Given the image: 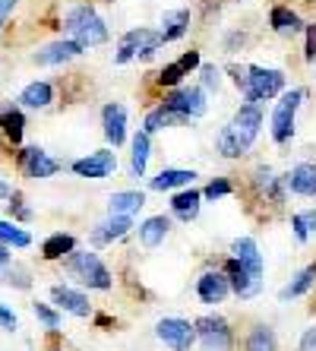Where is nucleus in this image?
Instances as JSON below:
<instances>
[{"label": "nucleus", "instance_id": "nucleus-1", "mask_svg": "<svg viewBox=\"0 0 316 351\" xmlns=\"http://www.w3.org/2000/svg\"><path fill=\"white\" fill-rule=\"evenodd\" d=\"M64 29H66V35H73V41H80L82 48L86 45H101L108 38L105 23L95 16L92 7H73L64 16Z\"/></svg>", "mask_w": 316, "mask_h": 351}, {"label": "nucleus", "instance_id": "nucleus-2", "mask_svg": "<svg viewBox=\"0 0 316 351\" xmlns=\"http://www.w3.org/2000/svg\"><path fill=\"white\" fill-rule=\"evenodd\" d=\"M237 86H243L250 101H263V98H272L282 92L284 76L282 70H266V66H250L247 76H237Z\"/></svg>", "mask_w": 316, "mask_h": 351}, {"label": "nucleus", "instance_id": "nucleus-3", "mask_svg": "<svg viewBox=\"0 0 316 351\" xmlns=\"http://www.w3.org/2000/svg\"><path fill=\"white\" fill-rule=\"evenodd\" d=\"M66 266H70L73 276H80L82 285L98 288V291H108V288H111V272L105 269V263L98 260L95 254H70Z\"/></svg>", "mask_w": 316, "mask_h": 351}, {"label": "nucleus", "instance_id": "nucleus-4", "mask_svg": "<svg viewBox=\"0 0 316 351\" xmlns=\"http://www.w3.org/2000/svg\"><path fill=\"white\" fill-rule=\"evenodd\" d=\"M162 45V35L149 32V29H133V32H127L121 38V45H117V54H114V60L117 64H127L130 58H136V54H143V58H149L155 48Z\"/></svg>", "mask_w": 316, "mask_h": 351}, {"label": "nucleus", "instance_id": "nucleus-5", "mask_svg": "<svg viewBox=\"0 0 316 351\" xmlns=\"http://www.w3.org/2000/svg\"><path fill=\"white\" fill-rule=\"evenodd\" d=\"M158 339L168 345L171 351H190L196 342V326H190L186 319H178V317H168L155 326Z\"/></svg>", "mask_w": 316, "mask_h": 351}, {"label": "nucleus", "instance_id": "nucleus-6", "mask_svg": "<svg viewBox=\"0 0 316 351\" xmlns=\"http://www.w3.org/2000/svg\"><path fill=\"white\" fill-rule=\"evenodd\" d=\"M304 101V89H294L276 105V114H272V136L276 143H284L294 130V114H297V105Z\"/></svg>", "mask_w": 316, "mask_h": 351}, {"label": "nucleus", "instance_id": "nucleus-7", "mask_svg": "<svg viewBox=\"0 0 316 351\" xmlns=\"http://www.w3.org/2000/svg\"><path fill=\"white\" fill-rule=\"evenodd\" d=\"M196 335L206 351H228L231 348V329L221 317H203L196 319Z\"/></svg>", "mask_w": 316, "mask_h": 351}, {"label": "nucleus", "instance_id": "nucleus-8", "mask_svg": "<svg viewBox=\"0 0 316 351\" xmlns=\"http://www.w3.org/2000/svg\"><path fill=\"white\" fill-rule=\"evenodd\" d=\"M260 127H263V114H260V108L256 105H243L241 111L234 114V121H231V133L237 136V143H241L243 149L256 139Z\"/></svg>", "mask_w": 316, "mask_h": 351}, {"label": "nucleus", "instance_id": "nucleus-9", "mask_svg": "<svg viewBox=\"0 0 316 351\" xmlns=\"http://www.w3.org/2000/svg\"><path fill=\"white\" fill-rule=\"evenodd\" d=\"M228 282H231V288H234L237 294H241V298H253V294L260 291L263 288V272H253V269H247V266H243L241 260H228Z\"/></svg>", "mask_w": 316, "mask_h": 351}, {"label": "nucleus", "instance_id": "nucleus-10", "mask_svg": "<svg viewBox=\"0 0 316 351\" xmlns=\"http://www.w3.org/2000/svg\"><path fill=\"white\" fill-rule=\"evenodd\" d=\"M165 105L184 117H203L206 114V98L199 89H174L168 98H165Z\"/></svg>", "mask_w": 316, "mask_h": 351}, {"label": "nucleus", "instance_id": "nucleus-11", "mask_svg": "<svg viewBox=\"0 0 316 351\" xmlns=\"http://www.w3.org/2000/svg\"><path fill=\"white\" fill-rule=\"evenodd\" d=\"M114 168H117V158H114V152H92L89 158H80V162H73V171L80 174V178H108V174H114Z\"/></svg>", "mask_w": 316, "mask_h": 351}, {"label": "nucleus", "instance_id": "nucleus-12", "mask_svg": "<svg viewBox=\"0 0 316 351\" xmlns=\"http://www.w3.org/2000/svg\"><path fill=\"white\" fill-rule=\"evenodd\" d=\"M19 162H23L25 174L29 178H51V174L60 171V165L54 162V158H48V152L45 149H23V156H19Z\"/></svg>", "mask_w": 316, "mask_h": 351}, {"label": "nucleus", "instance_id": "nucleus-13", "mask_svg": "<svg viewBox=\"0 0 316 351\" xmlns=\"http://www.w3.org/2000/svg\"><path fill=\"white\" fill-rule=\"evenodd\" d=\"M196 291H199V301L203 304H221L228 298V291H231V282H228L221 272H206V276L199 278Z\"/></svg>", "mask_w": 316, "mask_h": 351}, {"label": "nucleus", "instance_id": "nucleus-14", "mask_svg": "<svg viewBox=\"0 0 316 351\" xmlns=\"http://www.w3.org/2000/svg\"><path fill=\"white\" fill-rule=\"evenodd\" d=\"M82 54V45L80 41H54V45H48V48H41L38 54H35V64H64V60H73Z\"/></svg>", "mask_w": 316, "mask_h": 351}, {"label": "nucleus", "instance_id": "nucleus-15", "mask_svg": "<svg viewBox=\"0 0 316 351\" xmlns=\"http://www.w3.org/2000/svg\"><path fill=\"white\" fill-rule=\"evenodd\" d=\"M51 294H54V301L60 311L73 313V317H89V301H86V294L73 291V288H66V285H54Z\"/></svg>", "mask_w": 316, "mask_h": 351}, {"label": "nucleus", "instance_id": "nucleus-16", "mask_svg": "<svg viewBox=\"0 0 316 351\" xmlns=\"http://www.w3.org/2000/svg\"><path fill=\"white\" fill-rule=\"evenodd\" d=\"M101 117H105V136H108V143L121 146L123 139H127V111H123L121 105H108Z\"/></svg>", "mask_w": 316, "mask_h": 351}, {"label": "nucleus", "instance_id": "nucleus-17", "mask_svg": "<svg viewBox=\"0 0 316 351\" xmlns=\"http://www.w3.org/2000/svg\"><path fill=\"white\" fill-rule=\"evenodd\" d=\"M168 228H171V221L165 219V215L146 219L139 225V241H143V247H158L165 241V234H168Z\"/></svg>", "mask_w": 316, "mask_h": 351}, {"label": "nucleus", "instance_id": "nucleus-18", "mask_svg": "<svg viewBox=\"0 0 316 351\" xmlns=\"http://www.w3.org/2000/svg\"><path fill=\"white\" fill-rule=\"evenodd\" d=\"M231 250H234V256L247 266V269L263 272V256H260V247H256L253 237H237L234 244H231Z\"/></svg>", "mask_w": 316, "mask_h": 351}, {"label": "nucleus", "instance_id": "nucleus-19", "mask_svg": "<svg viewBox=\"0 0 316 351\" xmlns=\"http://www.w3.org/2000/svg\"><path fill=\"white\" fill-rule=\"evenodd\" d=\"M130 228H133L130 215H111V221L98 225V231L92 234V241H95V244H108V241H114V237H123Z\"/></svg>", "mask_w": 316, "mask_h": 351}, {"label": "nucleus", "instance_id": "nucleus-20", "mask_svg": "<svg viewBox=\"0 0 316 351\" xmlns=\"http://www.w3.org/2000/svg\"><path fill=\"white\" fill-rule=\"evenodd\" d=\"M143 206H146V196L136 193V190H123V193L111 196L108 209H111V215H130V213H136V209H143Z\"/></svg>", "mask_w": 316, "mask_h": 351}, {"label": "nucleus", "instance_id": "nucleus-21", "mask_svg": "<svg viewBox=\"0 0 316 351\" xmlns=\"http://www.w3.org/2000/svg\"><path fill=\"white\" fill-rule=\"evenodd\" d=\"M288 184H291V190L300 196L316 193V168L313 165H297V168L288 174Z\"/></svg>", "mask_w": 316, "mask_h": 351}, {"label": "nucleus", "instance_id": "nucleus-22", "mask_svg": "<svg viewBox=\"0 0 316 351\" xmlns=\"http://www.w3.org/2000/svg\"><path fill=\"white\" fill-rule=\"evenodd\" d=\"M51 98H54V92H51L48 82H29L23 89V95H19V101L25 108H48Z\"/></svg>", "mask_w": 316, "mask_h": 351}, {"label": "nucleus", "instance_id": "nucleus-23", "mask_svg": "<svg viewBox=\"0 0 316 351\" xmlns=\"http://www.w3.org/2000/svg\"><path fill=\"white\" fill-rule=\"evenodd\" d=\"M73 247H76V241H73V234H51L45 244H41V254H45V260H60V256H66V254H73Z\"/></svg>", "mask_w": 316, "mask_h": 351}, {"label": "nucleus", "instance_id": "nucleus-24", "mask_svg": "<svg viewBox=\"0 0 316 351\" xmlns=\"http://www.w3.org/2000/svg\"><path fill=\"white\" fill-rule=\"evenodd\" d=\"M162 41H174L186 32V25H190V13L186 10H174V13H165L162 19Z\"/></svg>", "mask_w": 316, "mask_h": 351}, {"label": "nucleus", "instance_id": "nucleus-25", "mask_svg": "<svg viewBox=\"0 0 316 351\" xmlns=\"http://www.w3.org/2000/svg\"><path fill=\"white\" fill-rule=\"evenodd\" d=\"M196 174L193 171H184V168H165L158 178L152 180V190H174V187H184L190 184Z\"/></svg>", "mask_w": 316, "mask_h": 351}, {"label": "nucleus", "instance_id": "nucleus-26", "mask_svg": "<svg viewBox=\"0 0 316 351\" xmlns=\"http://www.w3.org/2000/svg\"><path fill=\"white\" fill-rule=\"evenodd\" d=\"M0 127H3V136L10 143H23V130H25V117L19 114L16 108H7L3 114H0Z\"/></svg>", "mask_w": 316, "mask_h": 351}, {"label": "nucleus", "instance_id": "nucleus-27", "mask_svg": "<svg viewBox=\"0 0 316 351\" xmlns=\"http://www.w3.org/2000/svg\"><path fill=\"white\" fill-rule=\"evenodd\" d=\"M171 209L180 215L184 221L196 219V213H199V193L196 190H186V193H178L174 199H171Z\"/></svg>", "mask_w": 316, "mask_h": 351}, {"label": "nucleus", "instance_id": "nucleus-28", "mask_svg": "<svg viewBox=\"0 0 316 351\" xmlns=\"http://www.w3.org/2000/svg\"><path fill=\"white\" fill-rule=\"evenodd\" d=\"M276 332L269 326H253V332L247 335V351H276Z\"/></svg>", "mask_w": 316, "mask_h": 351}, {"label": "nucleus", "instance_id": "nucleus-29", "mask_svg": "<svg viewBox=\"0 0 316 351\" xmlns=\"http://www.w3.org/2000/svg\"><path fill=\"white\" fill-rule=\"evenodd\" d=\"M146 165H149V133L143 130L133 136V162H130L133 178H139V174L146 171Z\"/></svg>", "mask_w": 316, "mask_h": 351}, {"label": "nucleus", "instance_id": "nucleus-30", "mask_svg": "<svg viewBox=\"0 0 316 351\" xmlns=\"http://www.w3.org/2000/svg\"><path fill=\"white\" fill-rule=\"evenodd\" d=\"M174 121H184V114H178V111H171L168 105H162V108H155L152 114L146 117V133H155V130H165L168 123H174Z\"/></svg>", "mask_w": 316, "mask_h": 351}, {"label": "nucleus", "instance_id": "nucleus-31", "mask_svg": "<svg viewBox=\"0 0 316 351\" xmlns=\"http://www.w3.org/2000/svg\"><path fill=\"white\" fill-rule=\"evenodd\" d=\"M316 282V266H307V269L300 272L297 278H294L288 288H282V301H291V298H297V294H304L310 285Z\"/></svg>", "mask_w": 316, "mask_h": 351}, {"label": "nucleus", "instance_id": "nucleus-32", "mask_svg": "<svg viewBox=\"0 0 316 351\" xmlns=\"http://www.w3.org/2000/svg\"><path fill=\"white\" fill-rule=\"evenodd\" d=\"M0 241H3V244H13V247H29L32 244L29 231L16 228L13 221H3V219H0Z\"/></svg>", "mask_w": 316, "mask_h": 351}, {"label": "nucleus", "instance_id": "nucleus-33", "mask_svg": "<svg viewBox=\"0 0 316 351\" xmlns=\"http://www.w3.org/2000/svg\"><path fill=\"white\" fill-rule=\"evenodd\" d=\"M272 29H276V32H291L294 35L300 29V19L294 16L288 7H276L272 10Z\"/></svg>", "mask_w": 316, "mask_h": 351}, {"label": "nucleus", "instance_id": "nucleus-34", "mask_svg": "<svg viewBox=\"0 0 316 351\" xmlns=\"http://www.w3.org/2000/svg\"><path fill=\"white\" fill-rule=\"evenodd\" d=\"M219 152H221V156H228V158H237V156H243V152H247V149L237 143L234 133H231V123H228L225 130L219 133Z\"/></svg>", "mask_w": 316, "mask_h": 351}, {"label": "nucleus", "instance_id": "nucleus-35", "mask_svg": "<svg viewBox=\"0 0 316 351\" xmlns=\"http://www.w3.org/2000/svg\"><path fill=\"white\" fill-rule=\"evenodd\" d=\"M310 228H316V213L294 215V234H297V241H307V231Z\"/></svg>", "mask_w": 316, "mask_h": 351}, {"label": "nucleus", "instance_id": "nucleus-36", "mask_svg": "<svg viewBox=\"0 0 316 351\" xmlns=\"http://www.w3.org/2000/svg\"><path fill=\"white\" fill-rule=\"evenodd\" d=\"M184 73H186V70L180 64H168L162 73H158V82H162V86H178V82L184 80Z\"/></svg>", "mask_w": 316, "mask_h": 351}, {"label": "nucleus", "instance_id": "nucleus-37", "mask_svg": "<svg viewBox=\"0 0 316 351\" xmlns=\"http://www.w3.org/2000/svg\"><path fill=\"white\" fill-rule=\"evenodd\" d=\"M32 311H35V317H38V319H41V323H45V326H48V329H57V326H60V317H57V313L51 311L48 304H35Z\"/></svg>", "mask_w": 316, "mask_h": 351}, {"label": "nucleus", "instance_id": "nucleus-38", "mask_svg": "<svg viewBox=\"0 0 316 351\" xmlns=\"http://www.w3.org/2000/svg\"><path fill=\"white\" fill-rule=\"evenodd\" d=\"M225 193H231V184H228V180H212L209 187H206L209 199H219V196H225Z\"/></svg>", "mask_w": 316, "mask_h": 351}, {"label": "nucleus", "instance_id": "nucleus-39", "mask_svg": "<svg viewBox=\"0 0 316 351\" xmlns=\"http://www.w3.org/2000/svg\"><path fill=\"white\" fill-rule=\"evenodd\" d=\"M10 209H13L19 219H32V213L23 206V196H19V193H10Z\"/></svg>", "mask_w": 316, "mask_h": 351}, {"label": "nucleus", "instance_id": "nucleus-40", "mask_svg": "<svg viewBox=\"0 0 316 351\" xmlns=\"http://www.w3.org/2000/svg\"><path fill=\"white\" fill-rule=\"evenodd\" d=\"M203 82L206 89H219V70L215 66H203Z\"/></svg>", "mask_w": 316, "mask_h": 351}, {"label": "nucleus", "instance_id": "nucleus-41", "mask_svg": "<svg viewBox=\"0 0 316 351\" xmlns=\"http://www.w3.org/2000/svg\"><path fill=\"white\" fill-rule=\"evenodd\" d=\"M0 326H3V329H10V332L16 329V313H10L7 307H3V304H0Z\"/></svg>", "mask_w": 316, "mask_h": 351}, {"label": "nucleus", "instance_id": "nucleus-42", "mask_svg": "<svg viewBox=\"0 0 316 351\" xmlns=\"http://www.w3.org/2000/svg\"><path fill=\"white\" fill-rule=\"evenodd\" d=\"M307 60H316V23L307 25Z\"/></svg>", "mask_w": 316, "mask_h": 351}, {"label": "nucleus", "instance_id": "nucleus-43", "mask_svg": "<svg viewBox=\"0 0 316 351\" xmlns=\"http://www.w3.org/2000/svg\"><path fill=\"white\" fill-rule=\"evenodd\" d=\"M300 351H316V329H307L300 339Z\"/></svg>", "mask_w": 316, "mask_h": 351}, {"label": "nucleus", "instance_id": "nucleus-44", "mask_svg": "<svg viewBox=\"0 0 316 351\" xmlns=\"http://www.w3.org/2000/svg\"><path fill=\"white\" fill-rule=\"evenodd\" d=\"M178 64L184 66V70H193V66H199V54H196V51H186V54L178 60Z\"/></svg>", "mask_w": 316, "mask_h": 351}, {"label": "nucleus", "instance_id": "nucleus-45", "mask_svg": "<svg viewBox=\"0 0 316 351\" xmlns=\"http://www.w3.org/2000/svg\"><path fill=\"white\" fill-rule=\"evenodd\" d=\"M13 7H16V0H0V19L7 16V13H10Z\"/></svg>", "mask_w": 316, "mask_h": 351}, {"label": "nucleus", "instance_id": "nucleus-46", "mask_svg": "<svg viewBox=\"0 0 316 351\" xmlns=\"http://www.w3.org/2000/svg\"><path fill=\"white\" fill-rule=\"evenodd\" d=\"M7 263H10V250H7V244L0 241V266H7Z\"/></svg>", "mask_w": 316, "mask_h": 351}, {"label": "nucleus", "instance_id": "nucleus-47", "mask_svg": "<svg viewBox=\"0 0 316 351\" xmlns=\"http://www.w3.org/2000/svg\"><path fill=\"white\" fill-rule=\"evenodd\" d=\"M0 196H10V187L3 184V180H0Z\"/></svg>", "mask_w": 316, "mask_h": 351}, {"label": "nucleus", "instance_id": "nucleus-48", "mask_svg": "<svg viewBox=\"0 0 316 351\" xmlns=\"http://www.w3.org/2000/svg\"><path fill=\"white\" fill-rule=\"evenodd\" d=\"M0 23H3V19H0Z\"/></svg>", "mask_w": 316, "mask_h": 351}]
</instances>
